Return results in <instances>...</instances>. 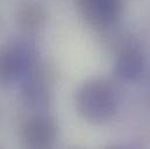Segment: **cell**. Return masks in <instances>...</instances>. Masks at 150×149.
I'll return each instance as SVG.
<instances>
[{
  "mask_svg": "<svg viewBox=\"0 0 150 149\" xmlns=\"http://www.w3.org/2000/svg\"><path fill=\"white\" fill-rule=\"evenodd\" d=\"M76 107L87 121L94 123L105 122L116 112L117 99L115 91L104 79H90L78 89Z\"/></svg>",
  "mask_w": 150,
  "mask_h": 149,
  "instance_id": "cell-1",
  "label": "cell"
},
{
  "mask_svg": "<svg viewBox=\"0 0 150 149\" xmlns=\"http://www.w3.org/2000/svg\"><path fill=\"white\" fill-rule=\"evenodd\" d=\"M38 64V50L33 41L13 38L0 47V86L22 79Z\"/></svg>",
  "mask_w": 150,
  "mask_h": 149,
  "instance_id": "cell-2",
  "label": "cell"
},
{
  "mask_svg": "<svg viewBox=\"0 0 150 149\" xmlns=\"http://www.w3.org/2000/svg\"><path fill=\"white\" fill-rule=\"evenodd\" d=\"M55 76V71L50 67L36 64L22 78L20 97L26 107L33 111H43L49 107Z\"/></svg>",
  "mask_w": 150,
  "mask_h": 149,
  "instance_id": "cell-3",
  "label": "cell"
},
{
  "mask_svg": "<svg viewBox=\"0 0 150 149\" xmlns=\"http://www.w3.org/2000/svg\"><path fill=\"white\" fill-rule=\"evenodd\" d=\"M58 133V125L55 118L38 113L26 118L20 126V140L27 148H48Z\"/></svg>",
  "mask_w": 150,
  "mask_h": 149,
  "instance_id": "cell-4",
  "label": "cell"
},
{
  "mask_svg": "<svg viewBox=\"0 0 150 149\" xmlns=\"http://www.w3.org/2000/svg\"><path fill=\"white\" fill-rule=\"evenodd\" d=\"M77 6L83 18L98 28L113 26L122 12L121 0H77Z\"/></svg>",
  "mask_w": 150,
  "mask_h": 149,
  "instance_id": "cell-5",
  "label": "cell"
},
{
  "mask_svg": "<svg viewBox=\"0 0 150 149\" xmlns=\"http://www.w3.org/2000/svg\"><path fill=\"white\" fill-rule=\"evenodd\" d=\"M146 68V60L143 54L134 47L123 48L115 62V74L123 80L133 82L139 79Z\"/></svg>",
  "mask_w": 150,
  "mask_h": 149,
  "instance_id": "cell-6",
  "label": "cell"
},
{
  "mask_svg": "<svg viewBox=\"0 0 150 149\" xmlns=\"http://www.w3.org/2000/svg\"><path fill=\"white\" fill-rule=\"evenodd\" d=\"M15 16L19 26L22 29L34 32L44 26L48 19V13L40 2L27 0L19 5Z\"/></svg>",
  "mask_w": 150,
  "mask_h": 149,
  "instance_id": "cell-7",
  "label": "cell"
}]
</instances>
